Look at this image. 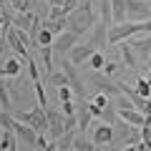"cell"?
<instances>
[{"label":"cell","mask_w":151,"mask_h":151,"mask_svg":"<svg viewBox=\"0 0 151 151\" xmlns=\"http://www.w3.org/2000/svg\"><path fill=\"white\" fill-rule=\"evenodd\" d=\"M98 23V13L93 0H81V5L76 8L73 13H68V28L78 35H86L93 30V25Z\"/></svg>","instance_id":"cell-1"},{"label":"cell","mask_w":151,"mask_h":151,"mask_svg":"<svg viewBox=\"0 0 151 151\" xmlns=\"http://www.w3.org/2000/svg\"><path fill=\"white\" fill-rule=\"evenodd\" d=\"M13 116H15L18 121H23V124L33 126L38 134H45V136H48V113H45V106L38 103V106L30 108V111H15Z\"/></svg>","instance_id":"cell-2"},{"label":"cell","mask_w":151,"mask_h":151,"mask_svg":"<svg viewBox=\"0 0 151 151\" xmlns=\"http://www.w3.org/2000/svg\"><path fill=\"white\" fill-rule=\"evenodd\" d=\"M91 86H96V91L98 93H106L108 98L121 96V86L113 81V78H108L103 70H93V73H91Z\"/></svg>","instance_id":"cell-3"},{"label":"cell","mask_w":151,"mask_h":151,"mask_svg":"<svg viewBox=\"0 0 151 151\" xmlns=\"http://www.w3.org/2000/svg\"><path fill=\"white\" fill-rule=\"evenodd\" d=\"M126 20L134 23L151 20V5L146 0H126Z\"/></svg>","instance_id":"cell-4"},{"label":"cell","mask_w":151,"mask_h":151,"mask_svg":"<svg viewBox=\"0 0 151 151\" xmlns=\"http://www.w3.org/2000/svg\"><path fill=\"white\" fill-rule=\"evenodd\" d=\"M45 113H48V136H50V141H58L65 134V126H63L65 116H63L60 108H53V106L45 108Z\"/></svg>","instance_id":"cell-5"},{"label":"cell","mask_w":151,"mask_h":151,"mask_svg":"<svg viewBox=\"0 0 151 151\" xmlns=\"http://www.w3.org/2000/svg\"><path fill=\"white\" fill-rule=\"evenodd\" d=\"M63 70H65V76H68V83H70V88H73V93L78 98H86V86H83V78H81V73H78V65H73L68 58L63 55Z\"/></svg>","instance_id":"cell-6"},{"label":"cell","mask_w":151,"mask_h":151,"mask_svg":"<svg viewBox=\"0 0 151 151\" xmlns=\"http://www.w3.org/2000/svg\"><path fill=\"white\" fill-rule=\"evenodd\" d=\"M129 45L134 48V53H136V58H139V63L144 65L146 58L151 55V33H141V35L129 38Z\"/></svg>","instance_id":"cell-7"},{"label":"cell","mask_w":151,"mask_h":151,"mask_svg":"<svg viewBox=\"0 0 151 151\" xmlns=\"http://www.w3.org/2000/svg\"><path fill=\"white\" fill-rule=\"evenodd\" d=\"M78 33H73L68 28V30H63L60 35H55V40H53V53H58V55H68V50L73 48L76 43H78Z\"/></svg>","instance_id":"cell-8"},{"label":"cell","mask_w":151,"mask_h":151,"mask_svg":"<svg viewBox=\"0 0 151 151\" xmlns=\"http://www.w3.org/2000/svg\"><path fill=\"white\" fill-rule=\"evenodd\" d=\"M93 53H96V48H93L91 43H76L73 48L68 50L65 58H68L73 65H83V63H88V58H91Z\"/></svg>","instance_id":"cell-9"},{"label":"cell","mask_w":151,"mask_h":151,"mask_svg":"<svg viewBox=\"0 0 151 151\" xmlns=\"http://www.w3.org/2000/svg\"><path fill=\"white\" fill-rule=\"evenodd\" d=\"M119 116L126 121L129 126H136V129H141V126H149V116H146L144 111H139V108H119Z\"/></svg>","instance_id":"cell-10"},{"label":"cell","mask_w":151,"mask_h":151,"mask_svg":"<svg viewBox=\"0 0 151 151\" xmlns=\"http://www.w3.org/2000/svg\"><path fill=\"white\" fill-rule=\"evenodd\" d=\"M13 131H15L18 141H23L25 146H35V144H38V136H40L35 129H33V126L23 124V121H18V119H15V126H13Z\"/></svg>","instance_id":"cell-11"},{"label":"cell","mask_w":151,"mask_h":151,"mask_svg":"<svg viewBox=\"0 0 151 151\" xmlns=\"http://www.w3.org/2000/svg\"><path fill=\"white\" fill-rule=\"evenodd\" d=\"M108 28H111V25H106L103 20H98L96 25H93L88 43H91L96 50H101V48H106V45H108Z\"/></svg>","instance_id":"cell-12"},{"label":"cell","mask_w":151,"mask_h":151,"mask_svg":"<svg viewBox=\"0 0 151 151\" xmlns=\"http://www.w3.org/2000/svg\"><path fill=\"white\" fill-rule=\"evenodd\" d=\"M91 141L101 149V146H108L113 141V126L111 124H98V126H93V136H91Z\"/></svg>","instance_id":"cell-13"},{"label":"cell","mask_w":151,"mask_h":151,"mask_svg":"<svg viewBox=\"0 0 151 151\" xmlns=\"http://www.w3.org/2000/svg\"><path fill=\"white\" fill-rule=\"evenodd\" d=\"M76 119H78V134H86V129L93 124V113H91V106H88L86 98H83V101L78 103V108H76Z\"/></svg>","instance_id":"cell-14"},{"label":"cell","mask_w":151,"mask_h":151,"mask_svg":"<svg viewBox=\"0 0 151 151\" xmlns=\"http://www.w3.org/2000/svg\"><path fill=\"white\" fill-rule=\"evenodd\" d=\"M119 50H121V63H124L126 68H131V70L141 68V63H139V58H136L134 48L129 45V40H124V43H119Z\"/></svg>","instance_id":"cell-15"},{"label":"cell","mask_w":151,"mask_h":151,"mask_svg":"<svg viewBox=\"0 0 151 151\" xmlns=\"http://www.w3.org/2000/svg\"><path fill=\"white\" fill-rule=\"evenodd\" d=\"M5 38H8V45H10V50H15V55L25 58V55H28V45L20 43V38H18V33H15V28H13V25L5 28Z\"/></svg>","instance_id":"cell-16"},{"label":"cell","mask_w":151,"mask_h":151,"mask_svg":"<svg viewBox=\"0 0 151 151\" xmlns=\"http://www.w3.org/2000/svg\"><path fill=\"white\" fill-rule=\"evenodd\" d=\"M20 55H10V58H5V63H3V76L5 78H18L23 70V63H20Z\"/></svg>","instance_id":"cell-17"},{"label":"cell","mask_w":151,"mask_h":151,"mask_svg":"<svg viewBox=\"0 0 151 151\" xmlns=\"http://www.w3.org/2000/svg\"><path fill=\"white\" fill-rule=\"evenodd\" d=\"M10 18V25H15V28H30L33 25V20H35V13L33 10H25V13H20V10H15L13 15H8Z\"/></svg>","instance_id":"cell-18"},{"label":"cell","mask_w":151,"mask_h":151,"mask_svg":"<svg viewBox=\"0 0 151 151\" xmlns=\"http://www.w3.org/2000/svg\"><path fill=\"white\" fill-rule=\"evenodd\" d=\"M43 28H48L53 35H60L63 30H68V18H43Z\"/></svg>","instance_id":"cell-19"},{"label":"cell","mask_w":151,"mask_h":151,"mask_svg":"<svg viewBox=\"0 0 151 151\" xmlns=\"http://www.w3.org/2000/svg\"><path fill=\"white\" fill-rule=\"evenodd\" d=\"M10 149H18V136L13 129H3V134H0V151H10Z\"/></svg>","instance_id":"cell-20"},{"label":"cell","mask_w":151,"mask_h":151,"mask_svg":"<svg viewBox=\"0 0 151 151\" xmlns=\"http://www.w3.org/2000/svg\"><path fill=\"white\" fill-rule=\"evenodd\" d=\"M40 65L45 68V76L53 73V45H40Z\"/></svg>","instance_id":"cell-21"},{"label":"cell","mask_w":151,"mask_h":151,"mask_svg":"<svg viewBox=\"0 0 151 151\" xmlns=\"http://www.w3.org/2000/svg\"><path fill=\"white\" fill-rule=\"evenodd\" d=\"M98 20H103L106 25H113V10H111V0H98Z\"/></svg>","instance_id":"cell-22"},{"label":"cell","mask_w":151,"mask_h":151,"mask_svg":"<svg viewBox=\"0 0 151 151\" xmlns=\"http://www.w3.org/2000/svg\"><path fill=\"white\" fill-rule=\"evenodd\" d=\"M124 70H126V65L121 60H106V65H103V73L108 78H119V76H124Z\"/></svg>","instance_id":"cell-23"},{"label":"cell","mask_w":151,"mask_h":151,"mask_svg":"<svg viewBox=\"0 0 151 151\" xmlns=\"http://www.w3.org/2000/svg\"><path fill=\"white\" fill-rule=\"evenodd\" d=\"M73 149H76V151H98V146L93 144L91 139H86V134H76Z\"/></svg>","instance_id":"cell-24"},{"label":"cell","mask_w":151,"mask_h":151,"mask_svg":"<svg viewBox=\"0 0 151 151\" xmlns=\"http://www.w3.org/2000/svg\"><path fill=\"white\" fill-rule=\"evenodd\" d=\"M111 10H113V23H124L126 20V0H111Z\"/></svg>","instance_id":"cell-25"},{"label":"cell","mask_w":151,"mask_h":151,"mask_svg":"<svg viewBox=\"0 0 151 151\" xmlns=\"http://www.w3.org/2000/svg\"><path fill=\"white\" fill-rule=\"evenodd\" d=\"M119 119H121V116H119V108L113 106V101H111L106 108H103V113H101V121H103V124H111V126H113Z\"/></svg>","instance_id":"cell-26"},{"label":"cell","mask_w":151,"mask_h":151,"mask_svg":"<svg viewBox=\"0 0 151 151\" xmlns=\"http://www.w3.org/2000/svg\"><path fill=\"white\" fill-rule=\"evenodd\" d=\"M76 134H78V131H65V134L60 136L58 141H55V144H58V151H70V149H73Z\"/></svg>","instance_id":"cell-27"},{"label":"cell","mask_w":151,"mask_h":151,"mask_svg":"<svg viewBox=\"0 0 151 151\" xmlns=\"http://www.w3.org/2000/svg\"><path fill=\"white\" fill-rule=\"evenodd\" d=\"M23 60H25V65H28V76H30V81H40V68H38L35 58H33V55L28 53Z\"/></svg>","instance_id":"cell-28"},{"label":"cell","mask_w":151,"mask_h":151,"mask_svg":"<svg viewBox=\"0 0 151 151\" xmlns=\"http://www.w3.org/2000/svg\"><path fill=\"white\" fill-rule=\"evenodd\" d=\"M136 93H139V96H144V98H151V83L146 81V76H139V78H136Z\"/></svg>","instance_id":"cell-29"},{"label":"cell","mask_w":151,"mask_h":151,"mask_svg":"<svg viewBox=\"0 0 151 151\" xmlns=\"http://www.w3.org/2000/svg\"><path fill=\"white\" fill-rule=\"evenodd\" d=\"M103 65H106V55H103L101 50H96V53L88 58V68L91 70H103Z\"/></svg>","instance_id":"cell-30"},{"label":"cell","mask_w":151,"mask_h":151,"mask_svg":"<svg viewBox=\"0 0 151 151\" xmlns=\"http://www.w3.org/2000/svg\"><path fill=\"white\" fill-rule=\"evenodd\" d=\"M33 91H35V98H38V103L48 108V96H45V88H43V83H40V81H33Z\"/></svg>","instance_id":"cell-31"},{"label":"cell","mask_w":151,"mask_h":151,"mask_svg":"<svg viewBox=\"0 0 151 151\" xmlns=\"http://www.w3.org/2000/svg\"><path fill=\"white\" fill-rule=\"evenodd\" d=\"M48 83H53L55 88H58V86H65V83H68V76H65V70H53V73L48 76Z\"/></svg>","instance_id":"cell-32"},{"label":"cell","mask_w":151,"mask_h":151,"mask_svg":"<svg viewBox=\"0 0 151 151\" xmlns=\"http://www.w3.org/2000/svg\"><path fill=\"white\" fill-rule=\"evenodd\" d=\"M53 40H55V35L48 30V28H40V33H38V48L40 45H53Z\"/></svg>","instance_id":"cell-33"},{"label":"cell","mask_w":151,"mask_h":151,"mask_svg":"<svg viewBox=\"0 0 151 151\" xmlns=\"http://www.w3.org/2000/svg\"><path fill=\"white\" fill-rule=\"evenodd\" d=\"M8 5H10L13 10L25 13V10H33V0H8Z\"/></svg>","instance_id":"cell-34"},{"label":"cell","mask_w":151,"mask_h":151,"mask_svg":"<svg viewBox=\"0 0 151 151\" xmlns=\"http://www.w3.org/2000/svg\"><path fill=\"white\" fill-rule=\"evenodd\" d=\"M76 93H73V88H70V83H65V86H58V98L60 101H70Z\"/></svg>","instance_id":"cell-35"},{"label":"cell","mask_w":151,"mask_h":151,"mask_svg":"<svg viewBox=\"0 0 151 151\" xmlns=\"http://www.w3.org/2000/svg\"><path fill=\"white\" fill-rule=\"evenodd\" d=\"M76 108H78V106H76L73 101H60V111H63L65 116H70V113H76Z\"/></svg>","instance_id":"cell-36"},{"label":"cell","mask_w":151,"mask_h":151,"mask_svg":"<svg viewBox=\"0 0 151 151\" xmlns=\"http://www.w3.org/2000/svg\"><path fill=\"white\" fill-rule=\"evenodd\" d=\"M78 5H81V0H63V10L65 13H73Z\"/></svg>","instance_id":"cell-37"},{"label":"cell","mask_w":151,"mask_h":151,"mask_svg":"<svg viewBox=\"0 0 151 151\" xmlns=\"http://www.w3.org/2000/svg\"><path fill=\"white\" fill-rule=\"evenodd\" d=\"M8 48H10V45H8V38L3 35V38H0V55H3V53H8Z\"/></svg>","instance_id":"cell-38"},{"label":"cell","mask_w":151,"mask_h":151,"mask_svg":"<svg viewBox=\"0 0 151 151\" xmlns=\"http://www.w3.org/2000/svg\"><path fill=\"white\" fill-rule=\"evenodd\" d=\"M43 3H45V5H60V8H63V0H43Z\"/></svg>","instance_id":"cell-39"},{"label":"cell","mask_w":151,"mask_h":151,"mask_svg":"<svg viewBox=\"0 0 151 151\" xmlns=\"http://www.w3.org/2000/svg\"><path fill=\"white\" fill-rule=\"evenodd\" d=\"M141 68H144V70H149V68H151V55H149V58H146V63L141 65Z\"/></svg>","instance_id":"cell-40"},{"label":"cell","mask_w":151,"mask_h":151,"mask_svg":"<svg viewBox=\"0 0 151 151\" xmlns=\"http://www.w3.org/2000/svg\"><path fill=\"white\" fill-rule=\"evenodd\" d=\"M5 8H8V5H5V0H0V13H5Z\"/></svg>","instance_id":"cell-41"},{"label":"cell","mask_w":151,"mask_h":151,"mask_svg":"<svg viewBox=\"0 0 151 151\" xmlns=\"http://www.w3.org/2000/svg\"><path fill=\"white\" fill-rule=\"evenodd\" d=\"M144 76H146V81H149V83H151V68H149V70H146V73H144Z\"/></svg>","instance_id":"cell-42"},{"label":"cell","mask_w":151,"mask_h":151,"mask_svg":"<svg viewBox=\"0 0 151 151\" xmlns=\"http://www.w3.org/2000/svg\"><path fill=\"white\" fill-rule=\"evenodd\" d=\"M146 3H149V5H151V0H146Z\"/></svg>","instance_id":"cell-43"},{"label":"cell","mask_w":151,"mask_h":151,"mask_svg":"<svg viewBox=\"0 0 151 151\" xmlns=\"http://www.w3.org/2000/svg\"><path fill=\"white\" fill-rule=\"evenodd\" d=\"M10 151H18V149H10Z\"/></svg>","instance_id":"cell-44"},{"label":"cell","mask_w":151,"mask_h":151,"mask_svg":"<svg viewBox=\"0 0 151 151\" xmlns=\"http://www.w3.org/2000/svg\"><path fill=\"white\" fill-rule=\"evenodd\" d=\"M70 151H76V149H70Z\"/></svg>","instance_id":"cell-45"}]
</instances>
